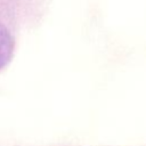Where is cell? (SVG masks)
<instances>
[{
  "label": "cell",
  "instance_id": "6da1fadb",
  "mask_svg": "<svg viewBox=\"0 0 146 146\" xmlns=\"http://www.w3.org/2000/svg\"><path fill=\"white\" fill-rule=\"evenodd\" d=\"M14 48L15 42L10 32L0 23V70L10 62L14 54Z\"/></svg>",
  "mask_w": 146,
  "mask_h": 146
}]
</instances>
